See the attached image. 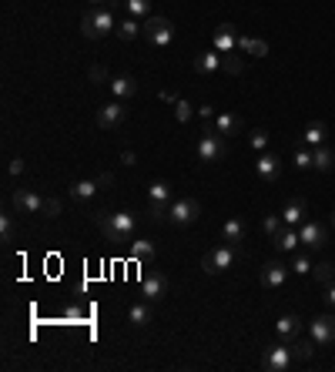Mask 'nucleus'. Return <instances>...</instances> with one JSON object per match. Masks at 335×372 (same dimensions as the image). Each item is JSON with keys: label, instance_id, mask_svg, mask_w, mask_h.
<instances>
[{"label": "nucleus", "instance_id": "1", "mask_svg": "<svg viewBox=\"0 0 335 372\" xmlns=\"http://www.w3.org/2000/svg\"><path fill=\"white\" fill-rule=\"evenodd\" d=\"M94 222H97V228L104 232V238L114 245L131 242L134 232H138V215H134V211H101Z\"/></svg>", "mask_w": 335, "mask_h": 372}, {"label": "nucleus", "instance_id": "2", "mask_svg": "<svg viewBox=\"0 0 335 372\" xmlns=\"http://www.w3.org/2000/svg\"><path fill=\"white\" fill-rule=\"evenodd\" d=\"M117 31V17H114V0L101 3V7H91L84 20H81V34L88 40H101Z\"/></svg>", "mask_w": 335, "mask_h": 372}, {"label": "nucleus", "instance_id": "3", "mask_svg": "<svg viewBox=\"0 0 335 372\" xmlns=\"http://www.w3.org/2000/svg\"><path fill=\"white\" fill-rule=\"evenodd\" d=\"M195 71H198V74L238 77V74H245V60L235 54H222V51H205V54H195Z\"/></svg>", "mask_w": 335, "mask_h": 372}, {"label": "nucleus", "instance_id": "4", "mask_svg": "<svg viewBox=\"0 0 335 372\" xmlns=\"http://www.w3.org/2000/svg\"><path fill=\"white\" fill-rule=\"evenodd\" d=\"M195 154H198V161H205V165L222 161L224 154H228V141H224V134H218L215 128H205L202 131V138H198V145H195Z\"/></svg>", "mask_w": 335, "mask_h": 372}, {"label": "nucleus", "instance_id": "5", "mask_svg": "<svg viewBox=\"0 0 335 372\" xmlns=\"http://www.w3.org/2000/svg\"><path fill=\"white\" fill-rule=\"evenodd\" d=\"M202 218V202L198 198H174L171 205H168V215L165 222L174 225V228H188V225H195Z\"/></svg>", "mask_w": 335, "mask_h": 372}, {"label": "nucleus", "instance_id": "6", "mask_svg": "<svg viewBox=\"0 0 335 372\" xmlns=\"http://www.w3.org/2000/svg\"><path fill=\"white\" fill-rule=\"evenodd\" d=\"M235 259H238V245L222 242L202 259V268H205L208 275H222V272H228V268L235 265Z\"/></svg>", "mask_w": 335, "mask_h": 372}, {"label": "nucleus", "instance_id": "7", "mask_svg": "<svg viewBox=\"0 0 335 372\" xmlns=\"http://www.w3.org/2000/svg\"><path fill=\"white\" fill-rule=\"evenodd\" d=\"M141 38L148 40L151 47H171V40H174V27H171V20L168 17H158V14H151L148 20H145V34Z\"/></svg>", "mask_w": 335, "mask_h": 372}, {"label": "nucleus", "instance_id": "8", "mask_svg": "<svg viewBox=\"0 0 335 372\" xmlns=\"http://www.w3.org/2000/svg\"><path fill=\"white\" fill-rule=\"evenodd\" d=\"M124 121H128L124 101H108V104H101V111H97V128L117 131V128H124Z\"/></svg>", "mask_w": 335, "mask_h": 372}, {"label": "nucleus", "instance_id": "9", "mask_svg": "<svg viewBox=\"0 0 335 372\" xmlns=\"http://www.w3.org/2000/svg\"><path fill=\"white\" fill-rule=\"evenodd\" d=\"M292 359H295L292 346H285V342L268 346V349H265V359H261V369L265 372H285L288 366H292Z\"/></svg>", "mask_w": 335, "mask_h": 372}, {"label": "nucleus", "instance_id": "10", "mask_svg": "<svg viewBox=\"0 0 335 372\" xmlns=\"http://www.w3.org/2000/svg\"><path fill=\"white\" fill-rule=\"evenodd\" d=\"M288 272H292V265L272 259V261H265V265H261L259 279H261V285H265V289H281V285L288 282Z\"/></svg>", "mask_w": 335, "mask_h": 372}, {"label": "nucleus", "instance_id": "11", "mask_svg": "<svg viewBox=\"0 0 335 372\" xmlns=\"http://www.w3.org/2000/svg\"><path fill=\"white\" fill-rule=\"evenodd\" d=\"M298 235H302V245H305V248H312V252H318V248H325V245H329V232H325V225L312 222V218H305V222L298 225Z\"/></svg>", "mask_w": 335, "mask_h": 372}, {"label": "nucleus", "instance_id": "12", "mask_svg": "<svg viewBox=\"0 0 335 372\" xmlns=\"http://www.w3.org/2000/svg\"><path fill=\"white\" fill-rule=\"evenodd\" d=\"M10 202H14V208H17V211H24V215H40L47 198H40L38 191H31V188H14Z\"/></svg>", "mask_w": 335, "mask_h": 372}, {"label": "nucleus", "instance_id": "13", "mask_svg": "<svg viewBox=\"0 0 335 372\" xmlns=\"http://www.w3.org/2000/svg\"><path fill=\"white\" fill-rule=\"evenodd\" d=\"M309 335L316 339V346H332L335 342V316H316L309 322Z\"/></svg>", "mask_w": 335, "mask_h": 372}, {"label": "nucleus", "instance_id": "14", "mask_svg": "<svg viewBox=\"0 0 335 372\" xmlns=\"http://www.w3.org/2000/svg\"><path fill=\"white\" fill-rule=\"evenodd\" d=\"M168 296V279L161 272H145L141 275V298H148V302H161Z\"/></svg>", "mask_w": 335, "mask_h": 372}, {"label": "nucleus", "instance_id": "15", "mask_svg": "<svg viewBox=\"0 0 335 372\" xmlns=\"http://www.w3.org/2000/svg\"><path fill=\"white\" fill-rule=\"evenodd\" d=\"M272 245H275V252H281V255H295L298 245H302V235H298V228H292V225H281L279 232L272 235Z\"/></svg>", "mask_w": 335, "mask_h": 372}, {"label": "nucleus", "instance_id": "16", "mask_svg": "<svg viewBox=\"0 0 335 372\" xmlns=\"http://www.w3.org/2000/svg\"><path fill=\"white\" fill-rule=\"evenodd\" d=\"M279 171H281V158H279V154H272V151H261L259 161H255V175H259L261 181L275 185V181H279Z\"/></svg>", "mask_w": 335, "mask_h": 372}, {"label": "nucleus", "instance_id": "17", "mask_svg": "<svg viewBox=\"0 0 335 372\" xmlns=\"http://www.w3.org/2000/svg\"><path fill=\"white\" fill-rule=\"evenodd\" d=\"M238 31H235V24H218L215 27V38H211V44H215V51H222V54H235V47H238Z\"/></svg>", "mask_w": 335, "mask_h": 372}, {"label": "nucleus", "instance_id": "18", "mask_svg": "<svg viewBox=\"0 0 335 372\" xmlns=\"http://www.w3.org/2000/svg\"><path fill=\"white\" fill-rule=\"evenodd\" d=\"M305 218H309V205H305L302 198H288V202H285V208H281V222L292 225V228H298Z\"/></svg>", "mask_w": 335, "mask_h": 372}, {"label": "nucleus", "instance_id": "19", "mask_svg": "<svg viewBox=\"0 0 335 372\" xmlns=\"http://www.w3.org/2000/svg\"><path fill=\"white\" fill-rule=\"evenodd\" d=\"M108 88H111L114 101H128V97H134V94H138V81H134L131 74H117V77H111V81H108Z\"/></svg>", "mask_w": 335, "mask_h": 372}, {"label": "nucleus", "instance_id": "20", "mask_svg": "<svg viewBox=\"0 0 335 372\" xmlns=\"http://www.w3.org/2000/svg\"><path fill=\"white\" fill-rule=\"evenodd\" d=\"M97 191H101V178H97V181H94V178H81V181L71 185V198L81 202V205H88L91 198H97Z\"/></svg>", "mask_w": 335, "mask_h": 372}, {"label": "nucleus", "instance_id": "21", "mask_svg": "<svg viewBox=\"0 0 335 372\" xmlns=\"http://www.w3.org/2000/svg\"><path fill=\"white\" fill-rule=\"evenodd\" d=\"M211 124H215V131H218V134H224V138L242 134V131H245V121L238 118V114H215V118H211Z\"/></svg>", "mask_w": 335, "mask_h": 372}, {"label": "nucleus", "instance_id": "22", "mask_svg": "<svg viewBox=\"0 0 335 372\" xmlns=\"http://www.w3.org/2000/svg\"><path fill=\"white\" fill-rule=\"evenodd\" d=\"M171 202H174V191H171V185H168V181H151V185H148V205L168 208Z\"/></svg>", "mask_w": 335, "mask_h": 372}, {"label": "nucleus", "instance_id": "23", "mask_svg": "<svg viewBox=\"0 0 335 372\" xmlns=\"http://www.w3.org/2000/svg\"><path fill=\"white\" fill-rule=\"evenodd\" d=\"M325 138H329V128L322 124V121H312V124H305V131H302V145L305 148H322L325 145Z\"/></svg>", "mask_w": 335, "mask_h": 372}, {"label": "nucleus", "instance_id": "24", "mask_svg": "<svg viewBox=\"0 0 335 372\" xmlns=\"http://www.w3.org/2000/svg\"><path fill=\"white\" fill-rule=\"evenodd\" d=\"M245 235H248V225H245V218H228V222L222 225V242L238 245V242H245Z\"/></svg>", "mask_w": 335, "mask_h": 372}, {"label": "nucleus", "instance_id": "25", "mask_svg": "<svg viewBox=\"0 0 335 372\" xmlns=\"http://www.w3.org/2000/svg\"><path fill=\"white\" fill-rule=\"evenodd\" d=\"M151 318H154V312H151V302L145 298V302H134L128 309V322L134 325V329H145V325H151Z\"/></svg>", "mask_w": 335, "mask_h": 372}, {"label": "nucleus", "instance_id": "26", "mask_svg": "<svg viewBox=\"0 0 335 372\" xmlns=\"http://www.w3.org/2000/svg\"><path fill=\"white\" fill-rule=\"evenodd\" d=\"M141 34H145V24H141V20H134V17H124L121 24H117V31H114V38L124 40V44L138 40Z\"/></svg>", "mask_w": 335, "mask_h": 372}, {"label": "nucleus", "instance_id": "27", "mask_svg": "<svg viewBox=\"0 0 335 372\" xmlns=\"http://www.w3.org/2000/svg\"><path fill=\"white\" fill-rule=\"evenodd\" d=\"M275 332H279L281 339H288V342H295L298 332H302V318L292 316V312H288V316H281L279 322H275Z\"/></svg>", "mask_w": 335, "mask_h": 372}, {"label": "nucleus", "instance_id": "28", "mask_svg": "<svg viewBox=\"0 0 335 372\" xmlns=\"http://www.w3.org/2000/svg\"><path fill=\"white\" fill-rule=\"evenodd\" d=\"M154 252H158V245L151 242V238H131L128 255H131L134 261H148V259H154Z\"/></svg>", "mask_w": 335, "mask_h": 372}, {"label": "nucleus", "instance_id": "29", "mask_svg": "<svg viewBox=\"0 0 335 372\" xmlns=\"http://www.w3.org/2000/svg\"><path fill=\"white\" fill-rule=\"evenodd\" d=\"M292 165H295L298 171H316V151L302 145V148H298L295 154H292Z\"/></svg>", "mask_w": 335, "mask_h": 372}, {"label": "nucleus", "instance_id": "30", "mask_svg": "<svg viewBox=\"0 0 335 372\" xmlns=\"http://www.w3.org/2000/svg\"><path fill=\"white\" fill-rule=\"evenodd\" d=\"M238 47L245 54H255V57H268V44L259 38H238Z\"/></svg>", "mask_w": 335, "mask_h": 372}, {"label": "nucleus", "instance_id": "31", "mask_svg": "<svg viewBox=\"0 0 335 372\" xmlns=\"http://www.w3.org/2000/svg\"><path fill=\"white\" fill-rule=\"evenodd\" d=\"M124 7H128V17H134V20L151 17V0H124Z\"/></svg>", "mask_w": 335, "mask_h": 372}, {"label": "nucleus", "instance_id": "32", "mask_svg": "<svg viewBox=\"0 0 335 372\" xmlns=\"http://www.w3.org/2000/svg\"><path fill=\"white\" fill-rule=\"evenodd\" d=\"M312 268H316V265H312V255H309V252H295V255H292V272H295V275H312Z\"/></svg>", "mask_w": 335, "mask_h": 372}, {"label": "nucleus", "instance_id": "33", "mask_svg": "<svg viewBox=\"0 0 335 372\" xmlns=\"http://www.w3.org/2000/svg\"><path fill=\"white\" fill-rule=\"evenodd\" d=\"M335 168V148H316V171H332Z\"/></svg>", "mask_w": 335, "mask_h": 372}, {"label": "nucleus", "instance_id": "34", "mask_svg": "<svg viewBox=\"0 0 335 372\" xmlns=\"http://www.w3.org/2000/svg\"><path fill=\"white\" fill-rule=\"evenodd\" d=\"M14 235H17V225H14V215H10V211H3V215H0V238H3V242L10 245V242H14Z\"/></svg>", "mask_w": 335, "mask_h": 372}, {"label": "nucleus", "instance_id": "35", "mask_svg": "<svg viewBox=\"0 0 335 372\" xmlns=\"http://www.w3.org/2000/svg\"><path fill=\"white\" fill-rule=\"evenodd\" d=\"M195 114H198V108H191L188 101H174V121H178V124H188Z\"/></svg>", "mask_w": 335, "mask_h": 372}, {"label": "nucleus", "instance_id": "36", "mask_svg": "<svg viewBox=\"0 0 335 372\" xmlns=\"http://www.w3.org/2000/svg\"><path fill=\"white\" fill-rule=\"evenodd\" d=\"M312 275H316V282H318V285H332V282H335L332 265H325V261H318L316 268H312Z\"/></svg>", "mask_w": 335, "mask_h": 372}, {"label": "nucleus", "instance_id": "37", "mask_svg": "<svg viewBox=\"0 0 335 372\" xmlns=\"http://www.w3.org/2000/svg\"><path fill=\"white\" fill-rule=\"evenodd\" d=\"M248 145H252V148L255 151H265L268 148V131H252V134H248Z\"/></svg>", "mask_w": 335, "mask_h": 372}, {"label": "nucleus", "instance_id": "38", "mask_svg": "<svg viewBox=\"0 0 335 372\" xmlns=\"http://www.w3.org/2000/svg\"><path fill=\"white\" fill-rule=\"evenodd\" d=\"M292 353H295V359H309V355L316 353V339H312V342H295Z\"/></svg>", "mask_w": 335, "mask_h": 372}, {"label": "nucleus", "instance_id": "39", "mask_svg": "<svg viewBox=\"0 0 335 372\" xmlns=\"http://www.w3.org/2000/svg\"><path fill=\"white\" fill-rule=\"evenodd\" d=\"M281 225H285V222H281V215H265V232H268V238L279 232Z\"/></svg>", "mask_w": 335, "mask_h": 372}, {"label": "nucleus", "instance_id": "40", "mask_svg": "<svg viewBox=\"0 0 335 372\" xmlns=\"http://www.w3.org/2000/svg\"><path fill=\"white\" fill-rule=\"evenodd\" d=\"M44 215H47V218H54V215H60V202H54V198H47V202H44Z\"/></svg>", "mask_w": 335, "mask_h": 372}, {"label": "nucleus", "instance_id": "41", "mask_svg": "<svg viewBox=\"0 0 335 372\" xmlns=\"http://www.w3.org/2000/svg\"><path fill=\"white\" fill-rule=\"evenodd\" d=\"M91 81H94V84H101V81H108V71L94 64V67H91Z\"/></svg>", "mask_w": 335, "mask_h": 372}, {"label": "nucleus", "instance_id": "42", "mask_svg": "<svg viewBox=\"0 0 335 372\" xmlns=\"http://www.w3.org/2000/svg\"><path fill=\"white\" fill-rule=\"evenodd\" d=\"M7 171H10V175H20V171H24V158H14V161L7 165Z\"/></svg>", "mask_w": 335, "mask_h": 372}, {"label": "nucleus", "instance_id": "43", "mask_svg": "<svg viewBox=\"0 0 335 372\" xmlns=\"http://www.w3.org/2000/svg\"><path fill=\"white\" fill-rule=\"evenodd\" d=\"M198 114H202V118H205V121H211V118H215V108H211V104H202V108H198Z\"/></svg>", "mask_w": 335, "mask_h": 372}, {"label": "nucleus", "instance_id": "44", "mask_svg": "<svg viewBox=\"0 0 335 372\" xmlns=\"http://www.w3.org/2000/svg\"><path fill=\"white\" fill-rule=\"evenodd\" d=\"M325 302L335 309V282H332V285H325Z\"/></svg>", "mask_w": 335, "mask_h": 372}, {"label": "nucleus", "instance_id": "45", "mask_svg": "<svg viewBox=\"0 0 335 372\" xmlns=\"http://www.w3.org/2000/svg\"><path fill=\"white\" fill-rule=\"evenodd\" d=\"M88 3H94V7H101V3H108V0H88Z\"/></svg>", "mask_w": 335, "mask_h": 372}, {"label": "nucleus", "instance_id": "46", "mask_svg": "<svg viewBox=\"0 0 335 372\" xmlns=\"http://www.w3.org/2000/svg\"><path fill=\"white\" fill-rule=\"evenodd\" d=\"M332 228H335V211H332Z\"/></svg>", "mask_w": 335, "mask_h": 372}, {"label": "nucleus", "instance_id": "47", "mask_svg": "<svg viewBox=\"0 0 335 372\" xmlns=\"http://www.w3.org/2000/svg\"><path fill=\"white\" fill-rule=\"evenodd\" d=\"M332 272H335V265H332Z\"/></svg>", "mask_w": 335, "mask_h": 372}]
</instances>
